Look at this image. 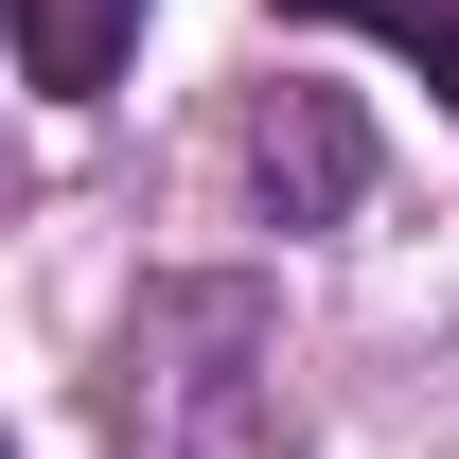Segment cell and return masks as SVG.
I'll use <instances>...</instances> for the list:
<instances>
[{
    "mask_svg": "<svg viewBox=\"0 0 459 459\" xmlns=\"http://www.w3.org/2000/svg\"><path fill=\"white\" fill-rule=\"evenodd\" d=\"M247 195H265V230H336L371 195V107L353 89H265L247 107Z\"/></svg>",
    "mask_w": 459,
    "mask_h": 459,
    "instance_id": "cell-2",
    "label": "cell"
},
{
    "mask_svg": "<svg viewBox=\"0 0 459 459\" xmlns=\"http://www.w3.org/2000/svg\"><path fill=\"white\" fill-rule=\"evenodd\" d=\"M283 18H353V36H389V54H424V89L459 107V0H283Z\"/></svg>",
    "mask_w": 459,
    "mask_h": 459,
    "instance_id": "cell-4",
    "label": "cell"
},
{
    "mask_svg": "<svg viewBox=\"0 0 459 459\" xmlns=\"http://www.w3.org/2000/svg\"><path fill=\"white\" fill-rule=\"evenodd\" d=\"M107 442L124 459H300L265 283H142V318L107 353Z\"/></svg>",
    "mask_w": 459,
    "mask_h": 459,
    "instance_id": "cell-1",
    "label": "cell"
},
{
    "mask_svg": "<svg viewBox=\"0 0 459 459\" xmlns=\"http://www.w3.org/2000/svg\"><path fill=\"white\" fill-rule=\"evenodd\" d=\"M142 18H160V0H18V71H36L54 107H107L124 54H142Z\"/></svg>",
    "mask_w": 459,
    "mask_h": 459,
    "instance_id": "cell-3",
    "label": "cell"
}]
</instances>
